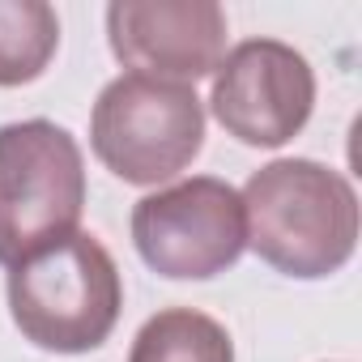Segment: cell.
<instances>
[{
  "label": "cell",
  "mask_w": 362,
  "mask_h": 362,
  "mask_svg": "<svg viewBox=\"0 0 362 362\" xmlns=\"http://www.w3.org/2000/svg\"><path fill=\"white\" fill-rule=\"evenodd\" d=\"M239 201L247 247L286 277H332L358 252V192L337 166L277 158L252 170Z\"/></svg>",
  "instance_id": "6da1fadb"
},
{
  "label": "cell",
  "mask_w": 362,
  "mask_h": 362,
  "mask_svg": "<svg viewBox=\"0 0 362 362\" xmlns=\"http://www.w3.org/2000/svg\"><path fill=\"white\" fill-rule=\"evenodd\" d=\"M5 290L13 328L47 354L98 349L115 332L124 311V281L115 256L90 230H77L13 264Z\"/></svg>",
  "instance_id": "7a4b0ae2"
},
{
  "label": "cell",
  "mask_w": 362,
  "mask_h": 362,
  "mask_svg": "<svg viewBox=\"0 0 362 362\" xmlns=\"http://www.w3.org/2000/svg\"><path fill=\"white\" fill-rule=\"evenodd\" d=\"M94 158L132 188H162L205 149V103L192 86L119 73L90 111Z\"/></svg>",
  "instance_id": "3957f363"
},
{
  "label": "cell",
  "mask_w": 362,
  "mask_h": 362,
  "mask_svg": "<svg viewBox=\"0 0 362 362\" xmlns=\"http://www.w3.org/2000/svg\"><path fill=\"white\" fill-rule=\"evenodd\" d=\"M81 214L86 158L77 136L52 119L0 128V264L13 269L77 235Z\"/></svg>",
  "instance_id": "277c9868"
},
{
  "label": "cell",
  "mask_w": 362,
  "mask_h": 362,
  "mask_svg": "<svg viewBox=\"0 0 362 362\" xmlns=\"http://www.w3.org/2000/svg\"><path fill=\"white\" fill-rule=\"evenodd\" d=\"M132 247L158 277L209 281L235 269L247 247L243 201L226 179H179L132 205Z\"/></svg>",
  "instance_id": "5b68a950"
},
{
  "label": "cell",
  "mask_w": 362,
  "mask_h": 362,
  "mask_svg": "<svg viewBox=\"0 0 362 362\" xmlns=\"http://www.w3.org/2000/svg\"><path fill=\"white\" fill-rule=\"evenodd\" d=\"M209 111L239 145L281 149L315 111V69L281 39H243L214 69Z\"/></svg>",
  "instance_id": "8992f818"
},
{
  "label": "cell",
  "mask_w": 362,
  "mask_h": 362,
  "mask_svg": "<svg viewBox=\"0 0 362 362\" xmlns=\"http://www.w3.org/2000/svg\"><path fill=\"white\" fill-rule=\"evenodd\" d=\"M226 9L214 0H115L107 43L128 73L197 86L226 56Z\"/></svg>",
  "instance_id": "52a82bcc"
},
{
  "label": "cell",
  "mask_w": 362,
  "mask_h": 362,
  "mask_svg": "<svg viewBox=\"0 0 362 362\" xmlns=\"http://www.w3.org/2000/svg\"><path fill=\"white\" fill-rule=\"evenodd\" d=\"M128 362H235V341L197 307H166L141 324Z\"/></svg>",
  "instance_id": "ba28073f"
},
{
  "label": "cell",
  "mask_w": 362,
  "mask_h": 362,
  "mask_svg": "<svg viewBox=\"0 0 362 362\" xmlns=\"http://www.w3.org/2000/svg\"><path fill=\"white\" fill-rule=\"evenodd\" d=\"M60 47V18L47 0H0V90L30 86Z\"/></svg>",
  "instance_id": "9c48e42d"
}]
</instances>
